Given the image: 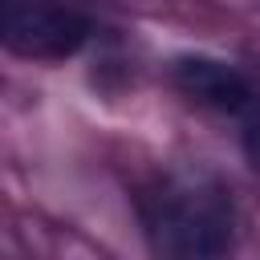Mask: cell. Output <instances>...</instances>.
I'll use <instances>...</instances> for the list:
<instances>
[{
	"mask_svg": "<svg viewBox=\"0 0 260 260\" xmlns=\"http://www.w3.org/2000/svg\"><path fill=\"white\" fill-rule=\"evenodd\" d=\"M150 248L162 256L203 260L232 248L236 211L211 175H171L142 199Z\"/></svg>",
	"mask_w": 260,
	"mask_h": 260,
	"instance_id": "cell-1",
	"label": "cell"
},
{
	"mask_svg": "<svg viewBox=\"0 0 260 260\" xmlns=\"http://www.w3.org/2000/svg\"><path fill=\"white\" fill-rule=\"evenodd\" d=\"M89 37V20L61 0H0V45L32 61H65Z\"/></svg>",
	"mask_w": 260,
	"mask_h": 260,
	"instance_id": "cell-2",
	"label": "cell"
},
{
	"mask_svg": "<svg viewBox=\"0 0 260 260\" xmlns=\"http://www.w3.org/2000/svg\"><path fill=\"white\" fill-rule=\"evenodd\" d=\"M175 81L183 93H191L195 102L219 110V114H232V118H248L256 106H260V85L228 65V61H215V57H179L175 61Z\"/></svg>",
	"mask_w": 260,
	"mask_h": 260,
	"instance_id": "cell-3",
	"label": "cell"
}]
</instances>
